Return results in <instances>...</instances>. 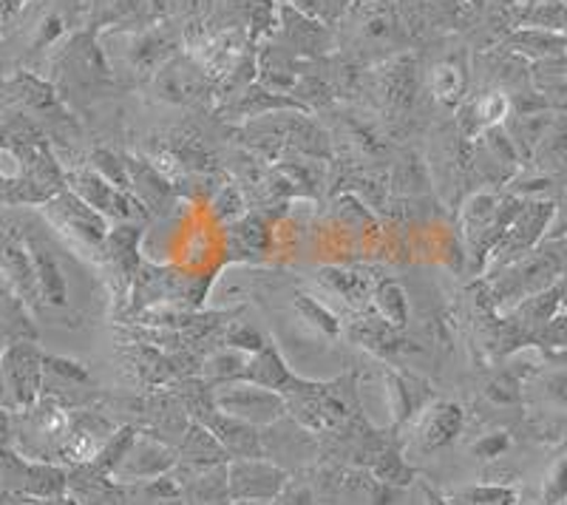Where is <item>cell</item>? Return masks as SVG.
Here are the masks:
<instances>
[{
    "label": "cell",
    "mask_w": 567,
    "mask_h": 505,
    "mask_svg": "<svg viewBox=\"0 0 567 505\" xmlns=\"http://www.w3.org/2000/svg\"><path fill=\"white\" fill-rule=\"evenodd\" d=\"M567 236V185L561 190V202H556V221L548 239H565Z\"/></svg>",
    "instance_id": "cell-54"
},
{
    "label": "cell",
    "mask_w": 567,
    "mask_h": 505,
    "mask_svg": "<svg viewBox=\"0 0 567 505\" xmlns=\"http://www.w3.org/2000/svg\"><path fill=\"white\" fill-rule=\"evenodd\" d=\"M114 421L97 412V409H74V426H71V437L65 443L63 463L69 466H91L97 461L105 443L114 437Z\"/></svg>",
    "instance_id": "cell-22"
},
{
    "label": "cell",
    "mask_w": 567,
    "mask_h": 505,
    "mask_svg": "<svg viewBox=\"0 0 567 505\" xmlns=\"http://www.w3.org/2000/svg\"><path fill=\"white\" fill-rule=\"evenodd\" d=\"M71 468L3 446V499H58L69 494Z\"/></svg>",
    "instance_id": "cell-11"
},
{
    "label": "cell",
    "mask_w": 567,
    "mask_h": 505,
    "mask_svg": "<svg viewBox=\"0 0 567 505\" xmlns=\"http://www.w3.org/2000/svg\"><path fill=\"white\" fill-rule=\"evenodd\" d=\"M176 466H179L176 446L159 441L151 432H140L131 452L125 454V461L120 463V468H116L111 480H116L120 486H140V483H148V480L165 477Z\"/></svg>",
    "instance_id": "cell-18"
},
{
    "label": "cell",
    "mask_w": 567,
    "mask_h": 505,
    "mask_svg": "<svg viewBox=\"0 0 567 505\" xmlns=\"http://www.w3.org/2000/svg\"><path fill=\"white\" fill-rule=\"evenodd\" d=\"M272 3H290V0H272Z\"/></svg>",
    "instance_id": "cell-59"
},
{
    "label": "cell",
    "mask_w": 567,
    "mask_h": 505,
    "mask_svg": "<svg viewBox=\"0 0 567 505\" xmlns=\"http://www.w3.org/2000/svg\"><path fill=\"white\" fill-rule=\"evenodd\" d=\"M116 83L148 85L171 58L182 52L185 29L171 23H140V27L97 29Z\"/></svg>",
    "instance_id": "cell-2"
},
{
    "label": "cell",
    "mask_w": 567,
    "mask_h": 505,
    "mask_svg": "<svg viewBox=\"0 0 567 505\" xmlns=\"http://www.w3.org/2000/svg\"><path fill=\"white\" fill-rule=\"evenodd\" d=\"M465 412L460 403L454 401H434L432 406H425L414 426V441H417L420 452H440V449L452 446L463 434Z\"/></svg>",
    "instance_id": "cell-24"
},
{
    "label": "cell",
    "mask_w": 567,
    "mask_h": 505,
    "mask_svg": "<svg viewBox=\"0 0 567 505\" xmlns=\"http://www.w3.org/2000/svg\"><path fill=\"white\" fill-rule=\"evenodd\" d=\"M508 449H511V434L503 432V429L483 434L480 441L471 443V454H474V457H480V461H485V463L499 461V457H503Z\"/></svg>",
    "instance_id": "cell-51"
},
{
    "label": "cell",
    "mask_w": 567,
    "mask_h": 505,
    "mask_svg": "<svg viewBox=\"0 0 567 505\" xmlns=\"http://www.w3.org/2000/svg\"><path fill=\"white\" fill-rule=\"evenodd\" d=\"M265 457L287 468V472H290V466L303 468L318 457V441L301 421L284 415L281 421L265 429Z\"/></svg>",
    "instance_id": "cell-21"
},
{
    "label": "cell",
    "mask_w": 567,
    "mask_h": 505,
    "mask_svg": "<svg viewBox=\"0 0 567 505\" xmlns=\"http://www.w3.org/2000/svg\"><path fill=\"white\" fill-rule=\"evenodd\" d=\"M247 199L245 190L239 188V182H225L216 196L210 199V216L219 225H233V221H239L245 216Z\"/></svg>",
    "instance_id": "cell-43"
},
{
    "label": "cell",
    "mask_w": 567,
    "mask_h": 505,
    "mask_svg": "<svg viewBox=\"0 0 567 505\" xmlns=\"http://www.w3.org/2000/svg\"><path fill=\"white\" fill-rule=\"evenodd\" d=\"M556 221V202L548 196H528L523 210L516 214L505 236L499 239L496 250L491 252L488 270H503L511 261L523 259L530 250L542 245V239H548Z\"/></svg>",
    "instance_id": "cell-12"
},
{
    "label": "cell",
    "mask_w": 567,
    "mask_h": 505,
    "mask_svg": "<svg viewBox=\"0 0 567 505\" xmlns=\"http://www.w3.org/2000/svg\"><path fill=\"white\" fill-rule=\"evenodd\" d=\"M250 358H252L250 352L236 350V347H227V343H225L221 350L210 352V355L202 361L199 375L205 378L210 387H221V383L241 381V375H245Z\"/></svg>",
    "instance_id": "cell-38"
},
{
    "label": "cell",
    "mask_w": 567,
    "mask_h": 505,
    "mask_svg": "<svg viewBox=\"0 0 567 505\" xmlns=\"http://www.w3.org/2000/svg\"><path fill=\"white\" fill-rule=\"evenodd\" d=\"M270 40L281 43L287 52H292L301 60H321L338 52L336 29L323 23V20L298 12L290 3H281L278 32Z\"/></svg>",
    "instance_id": "cell-16"
},
{
    "label": "cell",
    "mask_w": 567,
    "mask_h": 505,
    "mask_svg": "<svg viewBox=\"0 0 567 505\" xmlns=\"http://www.w3.org/2000/svg\"><path fill=\"white\" fill-rule=\"evenodd\" d=\"M151 91L159 103L182 105V109H216V80L205 72V65L190 52H179L162 65L151 80Z\"/></svg>",
    "instance_id": "cell-10"
},
{
    "label": "cell",
    "mask_w": 567,
    "mask_h": 505,
    "mask_svg": "<svg viewBox=\"0 0 567 505\" xmlns=\"http://www.w3.org/2000/svg\"><path fill=\"white\" fill-rule=\"evenodd\" d=\"M499 45L516 52L519 58H525L528 63H539V60L561 58L567 54V34L550 32V29L539 27H519L508 34Z\"/></svg>",
    "instance_id": "cell-30"
},
{
    "label": "cell",
    "mask_w": 567,
    "mask_h": 505,
    "mask_svg": "<svg viewBox=\"0 0 567 505\" xmlns=\"http://www.w3.org/2000/svg\"><path fill=\"white\" fill-rule=\"evenodd\" d=\"M523 205V196L494 194V190H477L465 199L460 208V234H463L474 272L488 270L491 252L496 250Z\"/></svg>",
    "instance_id": "cell-5"
},
{
    "label": "cell",
    "mask_w": 567,
    "mask_h": 505,
    "mask_svg": "<svg viewBox=\"0 0 567 505\" xmlns=\"http://www.w3.org/2000/svg\"><path fill=\"white\" fill-rule=\"evenodd\" d=\"M367 94H372L374 105L383 117L398 123L412 114L420 94V65L409 52L372 65L367 74Z\"/></svg>",
    "instance_id": "cell-9"
},
{
    "label": "cell",
    "mask_w": 567,
    "mask_h": 505,
    "mask_svg": "<svg viewBox=\"0 0 567 505\" xmlns=\"http://www.w3.org/2000/svg\"><path fill=\"white\" fill-rule=\"evenodd\" d=\"M519 3H523V0H488V7L494 9H514L519 7Z\"/></svg>",
    "instance_id": "cell-56"
},
{
    "label": "cell",
    "mask_w": 567,
    "mask_h": 505,
    "mask_svg": "<svg viewBox=\"0 0 567 505\" xmlns=\"http://www.w3.org/2000/svg\"><path fill=\"white\" fill-rule=\"evenodd\" d=\"M140 239H142V225L128 221V225L111 227L109 241H105L109 259L114 261V267L120 270L125 285H131L134 276H140Z\"/></svg>",
    "instance_id": "cell-34"
},
{
    "label": "cell",
    "mask_w": 567,
    "mask_h": 505,
    "mask_svg": "<svg viewBox=\"0 0 567 505\" xmlns=\"http://www.w3.org/2000/svg\"><path fill=\"white\" fill-rule=\"evenodd\" d=\"M468 165L477 182L488 188H499V185H511L525 163L505 125H494V128L483 131L477 140H471Z\"/></svg>",
    "instance_id": "cell-14"
},
{
    "label": "cell",
    "mask_w": 567,
    "mask_h": 505,
    "mask_svg": "<svg viewBox=\"0 0 567 505\" xmlns=\"http://www.w3.org/2000/svg\"><path fill=\"white\" fill-rule=\"evenodd\" d=\"M230 494L236 503H276L290 483V472L278 463L252 457V461H230Z\"/></svg>",
    "instance_id": "cell-19"
},
{
    "label": "cell",
    "mask_w": 567,
    "mask_h": 505,
    "mask_svg": "<svg viewBox=\"0 0 567 505\" xmlns=\"http://www.w3.org/2000/svg\"><path fill=\"white\" fill-rule=\"evenodd\" d=\"M179 452V468L185 472H199V468L221 466V463H230V454L221 446V441L202 421H190L185 437L176 446Z\"/></svg>",
    "instance_id": "cell-29"
},
{
    "label": "cell",
    "mask_w": 567,
    "mask_h": 505,
    "mask_svg": "<svg viewBox=\"0 0 567 505\" xmlns=\"http://www.w3.org/2000/svg\"><path fill=\"white\" fill-rule=\"evenodd\" d=\"M241 381L272 389V392H281L284 395V392H287V389L296 383V375H292V370L281 358V352H278L272 343H267L265 350L256 352V355L250 358V363H247V370H245V375H241Z\"/></svg>",
    "instance_id": "cell-32"
},
{
    "label": "cell",
    "mask_w": 567,
    "mask_h": 505,
    "mask_svg": "<svg viewBox=\"0 0 567 505\" xmlns=\"http://www.w3.org/2000/svg\"><path fill=\"white\" fill-rule=\"evenodd\" d=\"M318 279L336 292V296H341L349 307H354V310H363L367 301H372L374 287L361 272L347 270V267H321Z\"/></svg>",
    "instance_id": "cell-36"
},
{
    "label": "cell",
    "mask_w": 567,
    "mask_h": 505,
    "mask_svg": "<svg viewBox=\"0 0 567 505\" xmlns=\"http://www.w3.org/2000/svg\"><path fill=\"white\" fill-rule=\"evenodd\" d=\"M556 114H559L556 109L528 111V114H516V111H511V117L505 120L503 125L505 131H508L511 140H514L519 156H523V163H534L536 151H539L542 140H545L550 125H554Z\"/></svg>",
    "instance_id": "cell-31"
},
{
    "label": "cell",
    "mask_w": 567,
    "mask_h": 505,
    "mask_svg": "<svg viewBox=\"0 0 567 505\" xmlns=\"http://www.w3.org/2000/svg\"><path fill=\"white\" fill-rule=\"evenodd\" d=\"M270 245V225L261 214H245L239 221L227 225V252L236 259H256Z\"/></svg>",
    "instance_id": "cell-33"
},
{
    "label": "cell",
    "mask_w": 567,
    "mask_h": 505,
    "mask_svg": "<svg viewBox=\"0 0 567 505\" xmlns=\"http://www.w3.org/2000/svg\"><path fill=\"white\" fill-rule=\"evenodd\" d=\"M29 307L3 285V301H0V327H3V347L20 341H38V327H34Z\"/></svg>",
    "instance_id": "cell-37"
},
{
    "label": "cell",
    "mask_w": 567,
    "mask_h": 505,
    "mask_svg": "<svg viewBox=\"0 0 567 505\" xmlns=\"http://www.w3.org/2000/svg\"><path fill=\"white\" fill-rule=\"evenodd\" d=\"M523 3H550V0H523Z\"/></svg>",
    "instance_id": "cell-57"
},
{
    "label": "cell",
    "mask_w": 567,
    "mask_h": 505,
    "mask_svg": "<svg viewBox=\"0 0 567 505\" xmlns=\"http://www.w3.org/2000/svg\"><path fill=\"white\" fill-rule=\"evenodd\" d=\"M468 85H471V65L468 52L445 54V58L434 60L429 69V94L437 105L449 111H457L460 105L468 100Z\"/></svg>",
    "instance_id": "cell-25"
},
{
    "label": "cell",
    "mask_w": 567,
    "mask_h": 505,
    "mask_svg": "<svg viewBox=\"0 0 567 505\" xmlns=\"http://www.w3.org/2000/svg\"><path fill=\"white\" fill-rule=\"evenodd\" d=\"M213 401H216V409L225 412V415L239 418V421H247L261 429L272 426L284 415H290V403H287L281 392H272V389L256 387V383L247 381L221 383V387L213 389Z\"/></svg>",
    "instance_id": "cell-13"
},
{
    "label": "cell",
    "mask_w": 567,
    "mask_h": 505,
    "mask_svg": "<svg viewBox=\"0 0 567 505\" xmlns=\"http://www.w3.org/2000/svg\"><path fill=\"white\" fill-rule=\"evenodd\" d=\"M372 307L383 321H389V324L394 327V330H403V327L409 324V298L400 281H378L372 292Z\"/></svg>",
    "instance_id": "cell-39"
},
{
    "label": "cell",
    "mask_w": 567,
    "mask_h": 505,
    "mask_svg": "<svg viewBox=\"0 0 567 505\" xmlns=\"http://www.w3.org/2000/svg\"><path fill=\"white\" fill-rule=\"evenodd\" d=\"M296 310L303 321H310V324L316 327V330H321L323 336H329V338L341 336V321H338V318L332 316V312H329L327 307L318 301V298L296 292Z\"/></svg>",
    "instance_id": "cell-47"
},
{
    "label": "cell",
    "mask_w": 567,
    "mask_h": 505,
    "mask_svg": "<svg viewBox=\"0 0 567 505\" xmlns=\"http://www.w3.org/2000/svg\"><path fill=\"white\" fill-rule=\"evenodd\" d=\"M423 497H425V505H454L449 497H440L437 492H432V488H423Z\"/></svg>",
    "instance_id": "cell-55"
},
{
    "label": "cell",
    "mask_w": 567,
    "mask_h": 505,
    "mask_svg": "<svg viewBox=\"0 0 567 505\" xmlns=\"http://www.w3.org/2000/svg\"><path fill=\"white\" fill-rule=\"evenodd\" d=\"M0 375H3V409L29 412L43 398L45 352L40 350L38 341L9 343L0 358Z\"/></svg>",
    "instance_id": "cell-8"
},
{
    "label": "cell",
    "mask_w": 567,
    "mask_h": 505,
    "mask_svg": "<svg viewBox=\"0 0 567 505\" xmlns=\"http://www.w3.org/2000/svg\"><path fill=\"white\" fill-rule=\"evenodd\" d=\"M0 267H3V285L14 292L32 312H43L45 301L40 292L38 267H34L32 250L27 245V236H14L9 227L3 234V247H0Z\"/></svg>",
    "instance_id": "cell-20"
},
{
    "label": "cell",
    "mask_w": 567,
    "mask_h": 505,
    "mask_svg": "<svg viewBox=\"0 0 567 505\" xmlns=\"http://www.w3.org/2000/svg\"><path fill=\"white\" fill-rule=\"evenodd\" d=\"M52 83L54 89L69 97L94 100L109 94L116 83V74L111 69L105 49L100 43L97 29H85V32L71 34L63 45H58V54L52 60Z\"/></svg>",
    "instance_id": "cell-3"
},
{
    "label": "cell",
    "mask_w": 567,
    "mask_h": 505,
    "mask_svg": "<svg viewBox=\"0 0 567 505\" xmlns=\"http://www.w3.org/2000/svg\"><path fill=\"white\" fill-rule=\"evenodd\" d=\"M131 174V190H134L136 199L145 205L148 214H168L171 208L179 199V190H176V182H171L168 176L162 174L151 159L145 156H125Z\"/></svg>",
    "instance_id": "cell-26"
},
{
    "label": "cell",
    "mask_w": 567,
    "mask_h": 505,
    "mask_svg": "<svg viewBox=\"0 0 567 505\" xmlns=\"http://www.w3.org/2000/svg\"><path fill=\"white\" fill-rule=\"evenodd\" d=\"M542 398L559 412H567V370H550L539 378Z\"/></svg>",
    "instance_id": "cell-52"
},
{
    "label": "cell",
    "mask_w": 567,
    "mask_h": 505,
    "mask_svg": "<svg viewBox=\"0 0 567 505\" xmlns=\"http://www.w3.org/2000/svg\"><path fill=\"white\" fill-rule=\"evenodd\" d=\"M7 105L23 111L40 128L49 134V140H74L78 123L71 117L69 103L63 100L52 80H43L34 72H14L7 78Z\"/></svg>",
    "instance_id": "cell-6"
},
{
    "label": "cell",
    "mask_w": 567,
    "mask_h": 505,
    "mask_svg": "<svg viewBox=\"0 0 567 505\" xmlns=\"http://www.w3.org/2000/svg\"><path fill=\"white\" fill-rule=\"evenodd\" d=\"M225 343L227 347H236V350L250 352V355H256V352H261L267 347L265 336L252 324H247V321H233L225 330Z\"/></svg>",
    "instance_id": "cell-49"
},
{
    "label": "cell",
    "mask_w": 567,
    "mask_h": 505,
    "mask_svg": "<svg viewBox=\"0 0 567 505\" xmlns=\"http://www.w3.org/2000/svg\"><path fill=\"white\" fill-rule=\"evenodd\" d=\"M372 477L392 488H403L414 480V468L403 461V454L394 443H383L381 452L372 457Z\"/></svg>",
    "instance_id": "cell-41"
},
{
    "label": "cell",
    "mask_w": 567,
    "mask_h": 505,
    "mask_svg": "<svg viewBox=\"0 0 567 505\" xmlns=\"http://www.w3.org/2000/svg\"><path fill=\"white\" fill-rule=\"evenodd\" d=\"M227 466H230V463L199 468V472H185V468H182L179 480L185 505H233L230 468Z\"/></svg>",
    "instance_id": "cell-28"
},
{
    "label": "cell",
    "mask_w": 567,
    "mask_h": 505,
    "mask_svg": "<svg viewBox=\"0 0 567 505\" xmlns=\"http://www.w3.org/2000/svg\"><path fill=\"white\" fill-rule=\"evenodd\" d=\"M485 398L494 406H519L523 403V381L511 370L499 372V375H494L485 383Z\"/></svg>",
    "instance_id": "cell-48"
},
{
    "label": "cell",
    "mask_w": 567,
    "mask_h": 505,
    "mask_svg": "<svg viewBox=\"0 0 567 505\" xmlns=\"http://www.w3.org/2000/svg\"><path fill=\"white\" fill-rule=\"evenodd\" d=\"M136 429L134 426H120L114 432V437H111L109 443H105V449L100 452V457L94 463H91V468H97L100 474H109V477H114V472L120 468V463L125 461V454L131 452V446H134L136 441Z\"/></svg>",
    "instance_id": "cell-44"
},
{
    "label": "cell",
    "mask_w": 567,
    "mask_h": 505,
    "mask_svg": "<svg viewBox=\"0 0 567 505\" xmlns=\"http://www.w3.org/2000/svg\"><path fill=\"white\" fill-rule=\"evenodd\" d=\"M43 214L49 216V221H52L58 230L74 236V239H80L83 245L105 247V241H109V219H105L97 208H91L89 202H85L83 196L74 194L71 188L60 190L54 199L45 202Z\"/></svg>",
    "instance_id": "cell-17"
},
{
    "label": "cell",
    "mask_w": 567,
    "mask_h": 505,
    "mask_svg": "<svg viewBox=\"0 0 567 505\" xmlns=\"http://www.w3.org/2000/svg\"><path fill=\"white\" fill-rule=\"evenodd\" d=\"M27 236V245L32 250L34 267H38V279H40V292H43L45 307H54V310H65L71 298L69 276H65L63 261L58 259V252L49 247V241H43L40 236L23 234Z\"/></svg>",
    "instance_id": "cell-27"
},
{
    "label": "cell",
    "mask_w": 567,
    "mask_h": 505,
    "mask_svg": "<svg viewBox=\"0 0 567 505\" xmlns=\"http://www.w3.org/2000/svg\"><path fill=\"white\" fill-rule=\"evenodd\" d=\"M194 421H202L219 437L221 446L230 454V461L265 457V429L261 426H252V423L239 421V418L225 415L219 409H210V412H205L202 418H194Z\"/></svg>",
    "instance_id": "cell-23"
},
{
    "label": "cell",
    "mask_w": 567,
    "mask_h": 505,
    "mask_svg": "<svg viewBox=\"0 0 567 505\" xmlns=\"http://www.w3.org/2000/svg\"><path fill=\"white\" fill-rule=\"evenodd\" d=\"M89 165L97 171L100 176H105L111 185H116V188H123V190H128V194H134V190H131V174H128V163H125V156L114 154V151H109V148H94L89 156Z\"/></svg>",
    "instance_id": "cell-46"
},
{
    "label": "cell",
    "mask_w": 567,
    "mask_h": 505,
    "mask_svg": "<svg viewBox=\"0 0 567 505\" xmlns=\"http://www.w3.org/2000/svg\"><path fill=\"white\" fill-rule=\"evenodd\" d=\"M236 505H272V503H236Z\"/></svg>",
    "instance_id": "cell-58"
},
{
    "label": "cell",
    "mask_w": 567,
    "mask_h": 505,
    "mask_svg": "<svg viewBox=\"0 0 567 505\" xmlns=\"http://www.w3.org/2000/svg\"><path fill=\"white\" fill-rule=\"evenodd\" d=\"M539 338L542 341H548L550 347H565L567 350V310H561L559 316L539 332Z\"/></svg>",
    "instance_id": "cell-53"
},
{
    "label": "cell",
    "mask_w": 567,
    "mask_h": 505,
    "mask_svg": "<svg viewBox=\"0 0 567 505\" xmlns=\"http://www.w3.org/2000/svg\"><path fill=\"white\" fill-rule=\"evenodd\" d=\"M69 188L78 196H83L91 208H97L105 219L116 221V225H128V221H140L142 225V221L151 216L134 194L111 185V182L105 179V176H100L91 165L89 168L69 171Z\"/></svg>",
    "instance_id": "cell-15"
},
{
    "label": "cell",
    "mask_w": 567,
    "mask_h": 505,
    "mask_svg": "<svg viewBox=\"0 0 567 505\" xmlns=\"http://www.w3.org/2000/svg\"><path fill=\"white\" fill-rule=\"evenodd\" d=\"M392 194L400 196H423L429 194V168L414 151L403 154L392 171Z\"/></svg>",
    "instance_id": "cell-40"
},
{
    "label": "cell",
    "mask_w": 567,
    "mask_h": 505,
    "mask_svg": "<svg viewBox=\"0 0 567 505\" xmlns=\"http://www.w3.org/2000/svg\"><path fill=\"white\" fill-rule=\"evenodd\" d=\"M449 499L454 505H516V492L499 483H483V486L460 488Z\"/></svg>",
    "instance_id": "cell-45"
},
{
    "label": "cell",
    "mask_w": 567,
    "mask_h": 505,
    "mask_svg": "<svg viewBox=\"0 0 567 505\" xmlns=\"http://www.w3.org/2000/svg\"><path fill=\"white\" fill-rule=\"evenodd\" d=\"M542 505H567V454L550 466L542 486Z\"/></svg>",
    "instance_id": "cell-50"
},
{
    "label": "cell",
    "mask_w": 567,
    "mask_h": 505,
    "mask_svg": "<svg viewBox=\"0 0 567 505\" xmlns=\"http://www.w3.org/2000/svg\"><path fill=\"white\" fill-rule=\"evenodd\" d=\"M565 245H567V236H565Z\"/></svg>",
    "instance_id": "cell-60"
},
{
    "label": "cell",
    "mask_w": 567,
    "mask_h": 505,
    "mask_svg": "<svg viewBox=\"0 0 567 505\" xmlns=\"http://www.w3.org/2000/svg\"><path fill=\"white\" fill-rule=\"evenodd\" d=\"M412 43L468 32L488 14V0H398Z\"/></svg>",
    "instance_id": "cell-7"
},
{
    "label": "cell",
    "mask_w": 567,
    "mask_h": 505,
    "mask_svg": "<svg viewBox=\"0 0 567 505\" xmlns=\"http://www.w3.org/2000/svg\"><path fill=\"white\" fill-rule=\"evenodd\" d=\"M329 480L316 477V474H298L290 477L284 494L278 497V505H323L327 503Z\"/></svg>",
    "instance_id": "cell-42"
},
{
    "label": "cell",
    "mask_w": 567,
    "mask_h": 505,
    "mask_svg": "<svg viewBox=\"0 0 567 505\" xmlns=\"http://www.w3.org/2000/svg\"><path fill=\"white\" fill-rule=\"evenodd\" d=\"M565 239H545V245L530 250L528 256L511 261L503 270L491 272V307L494 310L519 307L528 298L559 285V276L565 270Z\"/></svg>",
    "instance_id": "cell-4"
},
{
    "label": "cell",
    "mask_w": 567,
    "mask_h": 505,
    "mask_svg": "<svg viewBox=\"0 0 567 505\" xmlns=\"http://www.w3.org/2000/svg\"><path fill=\"white\" fill-rule=\"evenodd\" d=\"M338 54L372 69L409 52V34L398 0H354L336 27Z\"/></svg>",
    "instance_id": "cell-1"
},
{
    "label": "cell",
    "mask_w": 567,
    "mask_h": 505,
    "mask_svg": "<svg viewBox=\"0 0 567 505\" xmlns=\"http://www.w3.org/2000/svg\"><path fill=\"white\" fill-rule=\"evenodd\" d=\"M534 168L539 174L567 176V111L556 114L554 125H550L539 151H536Z\"/></svg>",
    "instance_id": "cell-35"
}]
</instances>
